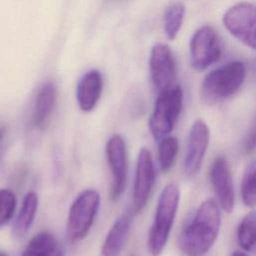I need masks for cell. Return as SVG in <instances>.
Masks as SVG:
<instances>
[{"mask_svg":"<svg viewBox=\"0 0 256 256\" xmlns=\"http://www.w3.org/2000/svg\"><path fill=\"white\" fill-rule=\"evenodd\" d=\"M39 205L38 195L35 192H28L22 202L19 213L13 225V234L16 237H23L31 228Z\"/></svg>","mask_w":256,"mask_h":256,"instance_id":"2e32d148","label":"cell"},{"mask_svg":"<svg viewBox=\"0 0 256 256\" xmlns=\"http://www.w3.org/2000/svg\"><path fill=\"white\" fill-rule=\"evenodd\" d=\"M103 87L101 73L91 70L85 73L77 84L76 98L80 109L84 112L92 111L97 105Z\"/></svg>","mask_w":256,"mask_h":256,"instance_id":"4fadbf2b","label":"cell"},{"mask_svg":"<svg viewBox=\"0 0 256 256\" xmlns=\"http://www.w3.org/2000/svg\"><path fill=\"white\" fill-rule=\"evenodd\" d=\"M180 201V191L175 183L167 184L158 199L153 223L148 233L147 247L152 256L164 250L172 230Z\"/></svg>","mask_w":256,"mask_h":256,"instance_id":"7a4b0ae2","label":"cell"},{"mask_svg":"<svg viewBox=\"0 0 256 256\" xmlns=\"http://www.w3.org/2000/svg\"><path fill=\"white\" fill-rule=\"evenodd\" d=\"M100 206V195L94 189L81 191L73 200L66 222V237L71 243L83 240L89 233Z\"/></svg>","mask_w":256,"mask_h":256,"instance_id":"277c9868","label":"cell"},{"mask_svg":"<svg viewBox=\"0 0 256 256\" xmlns=\"http://www.w3.org/2000/svg\"><path fill=\"white\" fill-rule=\"evenodd\" d=\"M221 46L218 34L209 25L198 28L190 40V61L196 70H205L218 61Z\"/></svg>","mask_w":256,"mask_h":256,"instance_id":"52a82bcc","label":"cell"},{"mask_svg":"<svg viewBox=\"0 0 256 256\" xmlns=\"http://www.w3.org/2000/svg\"><path fill=\"white\" fill-rule=\"evenodd\" d=\"M151 80L158 94L175 85L176 62L171 49L165 44L155 45L150 54Z\"/></svg>","mask_w":256,"mask_h":256,"instance_id":"30bf717a","label":"cell"},{"mask_svg":"<svg viewBox=\"0 0 256 256\" xmlns=\"http://www.w3.org/2000/svg\"><path fill=\"white\" fill-rule=\"evenodd\" d=\"M3 136H4V130H3V129H0V141L2 140Z\"/></svg>","mask_w":256,"mask_h":256,"instance_id":"484cf974","label":"cell"},{"mask_svg":"<svg viewBox=\"0 0 256 256\" xmlns=\"http://www.w3.org/2000/svg\"><path fill=\"white\" fill-rule=\"evenodd\" d=\"M58 247V243L52 234L39 232L30 239L21 256H51Z\"/></svg>","mask_w":256,"mask_h":256,"instance_id":"e0dca14e","label":"cell"},{"mask_svg":"<svg viewBox=\"0 0 256 256\" xmlns=\"http://www.w3.org/2000/svg\"><path fill=\"white\" fill-rule=\"evenodd\" d=\"M226 29L245 45L256 49V7L241 2L230 7L223 16Z\"/></svg>","mask_w":256,"mask_h":256,"instance_id":"8992f818","label":"cell"},{"mask_svg":"<svg viewBox=\"0 0 256 256\" xmlns=\"http://www.w3.org/2000/svg\"><path fill=\"white\" fill-rule=\"evenodd\" d=\"M243 147L245 152H250L256 148V124L248 132Z\"/></svg>","mask_w":256,"mask_h":256,"instance_id":"603a6c76","label":"cell"},{"mask_svg":"<svg viewBox=\"0 0 256 256\" xmlns=\"http://www.w3.org/2000/svg\"><path fill=\"white\" fill-rule=\"evenodd\" d=\"M183 107V91L175 84L168 90L158 94L148 126L152 136L161 140L174 129Z\"/></svg>","mask_w":256,"mask_h":256,"instance_id":"5b68a950","label":"cell"},{"mask_svg":"<svg viewBox=\"0 0 256 256\" xmlns=\"http://www.w3.org/2000/svg\"><path fill=\"white\" fill-rule=\"evenodd\" d=\"M155 176L156 173L151 152L147 148H141L135 169L133 205L131 209L133 214H139L145 208L153 191Z\"/></svg>","mask_w":256,"mask_h":256,"instance_id":"9c48e42d","label":"cell"},{"mask_svg":"<svg viewBox=\"0 0 256 256\" xmlns=\"http://www.w3.org/2000/svg\"><path fill=\"white\" fill-rule=\"evenodd\" d=\"M57 88L54 83L44 84L36 95L32 111V124L38 129H43L47 123L56 103Z\"/></svg>","mask_w":256,"mask_h":256,"instance_id":"9a60e30c","label":"cell"},{"mask_svg":"<svg viewBox=\"0 0 256 256\" xmlns=\"http://www.w3.org/2000/svg\"><path fill=\"white\" fill-rule=\"evenodd\" d=\"M51 256H65V254H64L63 249H62V248H60V247H58V248H57V250H56V251H55Z\"/></svg>","mask_w":256,"mask_h":256,"instance_id":"cb8c5ba5","label":"cell"},{"mask_svg":"<svg viewBox=\"0 0 256 256\" xmlns=\"http://www.w3.org/2000/svg\"><path fill=\"white\" fill-rule=\"evenodd\" d=\"M236 235L242 250L250 251L256 245V211H251L242 218Z\"/></svg>","mask_w":256,"mask_h":256,"instance_id":"ac0fdd59","label":"cell"},{"mask_svg":"<svg viewBox=\"0 0 256 256\" xmlns=\"http://www.w3.org/2000/svg\"><path fill=\"white\" fill-rule=\"evenodd\" d=\"M246 77V67L240 61L227 63L208 73L200 88V95L206 104H216L234 95Z\"/></svg>","mask_w":256,"mask_h":256,"instance_id":"3957f363","label":"cell"},{"mask_svg":"<svg viewBox=\"0 0 256 256\" xmlns=\"http://www.w3.org/2000/svg\"><path fill=\"white\" fill-rule=\"evenodd\" d=\"M16 196L13 191L7 188L0 189V227L7 224L16 209Z\"/></svg>","mask_w":256,"mask_h":256,"instance_id":"7402d4cb","label":"cell"},{"mask_svg":"<svg viewBox=\"0 0 256 256\" xmlns=\"http://www.w3.org/2000/svg\"><path fill=\"white\" fill-rule=\"evenodd\" d=\"M0 256H8L5 252H3V251H0Z\"/></svg>","mask_w":256,"mask_h":256,"instance_id":"4316f807","label":"cell"},{"mask_svg":"<svg viewBox=\"0 0 256 256\" xmlns=\"http://www.w3.org/2000/svg\"><path fill=\"white\" fill-rule=\"evenodd\" d=\"M230 256H248V255L243 251H234Z\"/></svg>","mask_w":256,"mask_h":256,"instance_id":"d4e9b609","label":"cell"},{"mask_svg":"<svg viewBox=\"0 0 256 256\" xmlns=\"http://www.w3.org/2000/svg\"><path fill=\"white\" fill-rule=\"evenodd\" d=\"M132 212H123L113 223L108 231L101 248L102 256H119L127 240L131 222Z\"/></svg>","mask_w":256,"mask_h":256,"instance_id":"5bb4252c","label":"cell"},{"mask_svg":"<svg viewBox=\"0 0 256 256\" xmlns=\"http://www.w3.org/2000/svg\"><path fill=\"white\" fill-rule=\"evenodd\" d=\"M179 151V143L177 138L166 136L159 140L158 145V163L162 172L169 171L175 163Z\"/></svg>","mask_w":256,"mask_h":256,"instance_id":"ffe728a7","label":"cell"},{"mask_svg":"<svg viewBox=\"0 0 256 256\" xmlns=\"http://www.w3.org/2000/svg\"><path fill=\"white\" fill-rule=\"evenodd\" d=\"M241 199L248 208L256 206V158L246 167L241 180Z\"/></svg>","mask_w":256,"mask_h":256,"instance_id":"d6986e66","label":"cell"},{"mask_svg":"<svg viewBox=\"0 0 256 256\" xmlns=\"http://www.w3.org/2000/svg\"><path fill=\"white\" fill-rule=\"evenodd\" d=\"M185 15V7L180 2H175L168 6L164 13V31L168 39L176 38Z\"/></svg>","mask_w":256,"mask_h":256,"instance_id":"44dd1931","label":"cell"},{"mask_svg":"<svg viewBox=\"0 0 256 256\" xmlns=\"http://www.w3.org/2000/svg\"><path fill=\"white\" fill-rule=\"evenodd\" d=\"M106 158L112 175L111 198L118 200L126 188L128 158L124 138L120 134L112 135L106 143Z\"/></svg>","mask_w":256,"mask_h":256,"instance_id":"ba28073f","label":"cell"},{"mask_svg":"<svg viewBox=\"0 0 256 256\" xmlns=\"http://www.w3.org/2000/svg\"><path fill=\"white\" fill-rule=\"evenodd\" d=\"M210 182L220 208L227 213L233 210L235 193L229 162L223 156L217 157L210 168Z\"/></svg>","mask_w":256,"mask_h":256,"instance_id":"7c38bea8","label":"cell"},{"mask_svg":"<svg viewBox=\"0 0 256 256\" xmlns=\"http://www.w3.org/2000/svg\"><path fill=\"white\" fill-rule=\"evenodd\" d=\"M209 127L202 119H197L189 130L186 153L184 158V172L188 177L195 176L201 169L209 145Z\"/></svg>","mask_w":256,"mask_h":256,"instance_id":"8fae6325","label":"cell"},{"mask_svg":"<svg viewBox=\"0 0 256 256\" xmlns=\"http://www.w3.org/2000/svg\"><path fill=\"white\" fill-rule=\"evenodd\" d=\"M221 227V208L212 198L204 200L183 227L178 246L186 256H204L213 247Z\"/></svg>","mask_w":256,"mask_h":256,"instance_id":"6da1fadb","label":"cell"}]
</instances>
